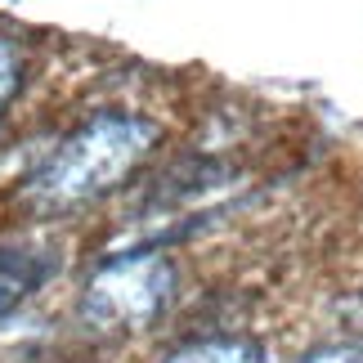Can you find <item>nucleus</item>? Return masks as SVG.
I'll list each match as a JSON object with an SVG mask.
<instances>
[{"mask_svg":"<svg viewBox=\"0 0 363 363\" xmlns=\"http://www.w3.org/2000/svg\"><path fill=\"white\" fill-rule=\"evenodd\" d=\"M157 135L162 130L144 117H125V113L94 117L40 166V175L32 179V202L45 206V211H67V206H81L117 189L152 152Z\"/></svg>","mask_w":363,"mask_h":363,"instance_id":"f257e3e1","label":"nucleus"},{"mask_svg":"<svg viewBox=\"0 0 363 363\" xmlns=\"http://www.w3.org/2000/svg\"><path fill=\"white\" fill-rule=\"evenodd\" d=\"M171 287H175V269L166 256L139 251V256L108 260L86 287V314L104 328L135 332L166 310Z\"/></svg>","mask_w":363,"mask_h":363,"instance_id":"f03ea898","label":"nucleus"},{"mask_svg":"<svg viewBox=\"0 0 363 363\" xmlns=\"http://www.w3.org/2000/svg\"><path fill=\"white\" fill-rule=\"evenodd\" d=\"M166 363H264V350L256 341L225 337V341H198V345H189V350L171 354Z\"/></svg>","mask_w":363,"mask_h":363,"instance_id":"20e7f679","label":"nucleus"},{"mask_svg":"<svg viewBox=\"0 0 363 363\" xmlns=\"http://www.w3.org/2000/svg\"><path fill=\"white\" fill-rule=\"evenodd\" d=\"M13 86H18V59H13V50L0 40V104L13 94Z\"/></svg>","mask_w":363,"mask_h":363,"instance_id":"39448f33","label":"nucleus"},{"mask_svg":"<svg viewBox=\"0 0 363 363\" xmlns=\"http://www.w3.org/2000/svg\"><path fill=\"white\" fill-rule=\"evenodd\" d=\"M54 274V260L32 247H0V318L32 296Z\"/></svg>","mask_w":363,"mask_h":363,"instance_id":"7ed1b4c3","label":"nucleus"},{"mask_svg":"<svg viewBox=\"0 0 363 363\" xmlns=\"http://www.w3.org/2000/svg\"><path fill=\"white\" fill-rule=\"evenodd\" d=\"M305 363H363V345H337V350H318Z\"/></svg>","mask_w":363,"mask_h":363,"instance_id":"423d86ee","label":"nucleus"}]
</instances>
